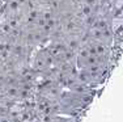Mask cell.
<instances>
[{"label":"cell","mask_w":123,"mask_h":122,"mask_svg":"<svg viewBox=\"0 0 123 122\" xmlns=\"http://www.w3.org/2000/svg\"><path fill=\"white\" fill-rule=\"evenodd\" d=\"M121 26H123V19H113L111 20V29L114 32H118Z\"/></svg>","instance_id":"1"}]
</instances>
